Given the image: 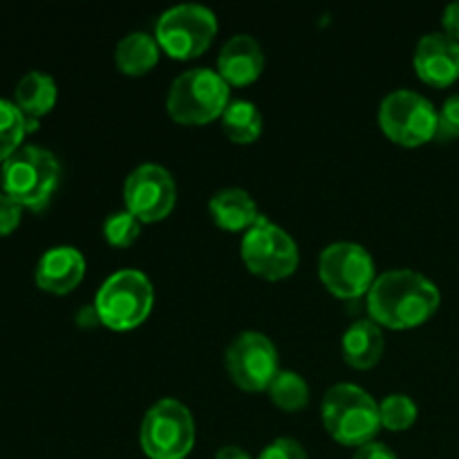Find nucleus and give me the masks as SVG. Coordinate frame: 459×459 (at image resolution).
Instances as JSON below:
<instances>
[{
	"mask_svg": "<svg viewBox=\"0 0 459 459\" xmlns=\"http://www.w3.org/2000/svg\"><path fill=\"white\" fill-rule=\"evenodd\" d=\"M318 276L341 299L368 294L375 282V260L366 247L357 242H332L321 251Z\"/></svg>",
	"mask_w": 459,
	"mask_h": 459,
	"instance_id": "9d476101",
	"label": "nucleus"
},
{
	"mask_svg": "<svg viewBox=\"0 0 459 459\" xmlns=\"http://www.w3.org/2000/svg\"><path fill=\"white\" fill-rule=\"evenodd\" d=\"M142 233V220L137 215L126 211H115L106 218L103 222V236L108 238V242L115 247H128L133 245L134 240Z\"/></svg>",
	"mask_w": 459,
	"mask_h": 459,
	"instance_id": "b1692460",
	"label": "nucleus"
},
{
	"mask_svg": "<svg viewBox=\"0 0 459 459\" xmlns=\"http://www.w3.org/2000/svg\"><path fill=\"white\" fill-rule=\"evenodd\" d=\"M117 65L126 74H143L151 70L160 58V45L155 36L146 31H130L117 43Z\"/></svg>",
	"mask_w": 459,
	"mask_h": 459,
	"instance_id": "6ab92c4d",
	"label": "nucleus"
},
{
	"mask_svg": "<svg viewBox=\"0 0 459 459\" xmlns=\"http://www.w3.org/2000/svg\"><path fill=\"white\" fill-rule=\"evenodd\" d=\"M85 273V258L74 247H52L40 255L36 264V282L52 294H67L81 282Z\"/></svg>",
	"mask_w": 459,
	"mask_h": 459,
	"instance_id": "4468645a",
	"label": "nucleus"
},
{
	"mask_svg": "<svg viewBox=\"0 0 459 459\" xmlns=\"http://www.w3.org/2000/svg\"><path fill=\"white\" fill-rule=\"evenodd\" d=\"M142 448L152 459H182L195 444V421L178 399H160L148 408L139 430Z\"/></svg>",
	"mask_w": 459,
	"mask_h": 459,
	"instance_id": "423d86ee",
	"label": "nucleus"
},
{
	"mask_svg": "<svg viewBox=\"0 0 459 459\" xmlns=\"http://www.w3.org/2000/svg\"><path fill=\"white\" fill-rule=\"evenodd\" d=\"M352 459H397V455H394L393 448L385 446L384 442H375V439H372V442L361 444Z\"/></svg>",
	"mask_w": 459,
	"mask_h": 459,
	"instance_id": "cd10ccee",
	"label": "nucleus"
},
{
	"mask_svg": "<svg viewBox=\"0 0 459 459\" xmlns=\"http://www.w3.org/2000/svg\"><path fill=\"white\" fill-rule=\"evenodd\" d=\"M27 134V121L21 108L13 101L0 99V164L21 148L22 137Z\"/></svg>",
	"mask_w": 459,
	"mask_h": 459,
	"instance_id": "4be33fe9",
	"label": "nucleus"
},
{
	"mask_svg": "<svg viewBox=\"0 0 459 459\" xmlns=\"http://www.w3.org/2000/svg\"><path fill=\"white\" fill-rule=\"evenodd\" d=\"M22 206L12 197L0 193V236H9L21 224Z\"/></svg>",
	"mask_w": 459,
	"mask_h": 459,
	"instance_id": "bb28decb",
	"label": "nucleus"
},
{
	"mask_svg": "<svg viewBox=\"0 0 459 459\" xmlns=\"http://www.w3.org/2000/svg\"><path fill=\"white\" fill-rule=\"evenodd\" d=\"M242 258L254 273L278 281L296 269L299 247L285 229L260 215L242 238Z\"/></svg>",
	"mask_w": 459,
	"mask_h": 459,
	"instance_id": "1a4fd4ad",
	"label": "nucleus"
},
{
	"mask_svg": "<svg viewBox=\"0 0 459 459\" xmlns=\"http://www.w3.org/2000/svg\"><path fill=\"white\" fill-rule=\"evenodd\" d=\"M209 211L215 222L229 231L249 229L260 218L258 204L251 193L238 186L220 188L218 193H213V197L209 200Z\"/></svg>",
	"mask_w": 459,
	"mask_h": 459,
	"instance_id": "dca6fc26",
	"label": "nucleus"
},
{
	"mask_svg": "<svg viewBox=\"0 0 459 459\" xmlns=\"http://www.w3.org/2000/svg\"><path fill=\"white\" fill-rule=\"evenodd\" d=\"M442 21H444V27H446V34L459 40V0L457 3H451L446 9H444Z\"/></svg>",
	"mask_w": 459,
	"mask_h": 459,
	"instance_id": "c85d7f7f",
	"label": "nucleus"
},
{
	"mask_svg": "<svg viewBox=\"0 0 459 459\" xmlns=\"http://www.w3.org/2000/svg\"><path fill=\"white\" fill-rule=\"evenodd\" d=\"M264 54L258 40L249 34H236L224 43L218 56V72L227 83L247 85L260 76Z\"/></svg>",
	"mask_w": 459,
	"mask_h": 459,
	"instance_id": "2eb2a0df",
	"label": "nucleus"
},
{
	"mask_svg": "<svg viewBox=\"0 0 459 459\" xmlns=\"http://www.w3.org/2000/svg\"><path fill=\"white\" fill-rule=\"evenodd\" d=\"M13 103L21 108L27 121H39L56 103V81L45 72H27L13 90Z\"/></svg>",
	"mask_w": 459,
	"mask_h": 459,
	"instance_id": "a211bd4d",
	"label": "nucleus"
},
{
	"mask_svg": "<svg viewBox=\"0 0 459 459\" xmlns=\"http://www.w3.org/2000/svg\"><path fill=\"white\" fill-rule=\"evenodd\" d=\"M267 390L273 402L285 411H299V408L307 406L309 402L307 381L294 370H278Z\"/></svg>",
	"mask_w": 459,
	"mask_h": 459,
	"instance_id": "412c9836",
	"label": "nucleus"
},
{
	"mask_svg": "<svg viewBox=\"0 0 459 459\" xmlns=\"http://www.w3.org/2000/svg\"><path fill=\"white\" fill-rule=\"evenodd\" d=\"M381 424L390 430H403L417 420V403L408 394L394 393L388 394L379 403Z\"/></svg>",
	"mask_w": 459,
	"mask_h": 459,
	"instance_id": "5701e85b",
	"label": "nucleus"
},
{
	"mask_svg": "<svg viewBox=\"0 0 459 459\" xmlns=\"http://www.w3.org/2000/svg\"><path fill=\"white\" fill-rule=\"evenodd\" d=\"M3 193L22 209L43 211L61 179L56 155L43 146L27 143L0 166Z\"/></svg>",
	"mask_w": 459,
	"mask_h": 459,
	"instance_id": "f03ea898",
	"label": "nucleus"
},
{
	"mask_svg": "<svg viewBox=\"0 0 459 459\" xmlns=\"http://www.w3.org/2000/svg\"><path fill=\"white\" fill-rule=\"evenodd\" d=\"M258 459H307V451L294 437H278L260 451Z\"/></svg>",
	"mask_w": 459,
	"mask_h": 459,
	"instance_id": "a878e982",
	"label": "nucleus"
},
{
	"mask_svg": "<svg viewBox=\"0 0 459 459\" xmlns=\"http://www.w3.org/2000/svg\"><path fill=\"white\" fill-rule=\"evenodd\" d=\"M323 424L334 439L348 446L372 442L381 426L379 403L357 384H336L321 403Z\"/></svg>",
	"mask_w": 459,
	"mask_h": 459,
	"instance_id": "7ed1b4c3",
	"label": "nucleus"
},
{
	"mask_svg": "<svg viewBox=\"0 0 459 459\" xmlns=\"http://www.w3.org/2000/svg\"><path fill=\"white\" fill-rule=\"evenodd\" d=\"M229 83L211 67H191L170 83L166 108L179 124H206L229 106Z\"/></svg>",
	"mask_w": 459,
	"mask_h": 459,
	"instance_id": "20e7f679",
	"label": "nucleus"
},
{
	"mask_svg": "<svg viewBox=\"0 0 459 459\" xmlns=\"http://www.w3.org/2000/svg\"><path fill=\"white\" fill-rule=\"evenodd\" d=\"M126 209L142 222H155L173 211L178 200L175 179L164 166L142 164L128 175L124 186Z\"/></svg>",
	"mask_w": 459,
	"mask_h": 459,
	"instance_id": "f8f14e48",
	"label": "nucleus"
},
{
	"mask_svg": "<svg viewBox=\"0 0 459 459\" xmlns=\"http://www.w3.org/2000/svg\"><path fill=\"white\" fill-rule=\"evenodd\" d=\"M437 307V285L415 269H390L379 273L368 290V312L379 325L397 330L421 325Z\"/></svg>",
	"mask_w": 459,
	"mask_h": 459,
	"instance_id": "f257e3e1",
	"label": "nucleus"
},
{
	"mask_svg": "<svg viewBox=\"0 0 459 459\" xmlns=\"http://www.w3.org/2000/svg\"><path fill=\"white\" fill-rule=\"evenodd\" d=\"M415 70L426 83L451 85L459 79V40L446 31H430L421 36L415 49Z\"/></svg>",
	"mask_w": 459,
	"mask_h": 459,
	"instance_id": "ddd939ff",
	"label": "nucleus"
},
{
	"mask_svg": "<svg viewBox=\"0 0 459 459\" xmlns=\"http://www.w3.org/2000/svg\"><path fill=\"white\" fill-rule=\"evenodd\" d=\"M455 137H459V92L451 94L444 101L437 115V134H435V139L439 142H448Z\"/></svg>",
	"mask_w": 459,
	"mask_h": 459,
	"instance_id": "393cba45",
	"label": "nucleus"
},
{
	"mask_svg": "<svg viewBox=\"0 0 459 459\" xmlns=\"http://www.w3.org/2000/svg\"><path fill=\"white\" fill-rule=\"evenodd\" d=\"M152 285L139 269H119L99 287L94 309L99 321L115 330L137 327L152 307Z\"/></svg>",
	"mask_w": 459,
	"mask_h": 459,
	"instance_id": "39448f33",
	"label": "nucleus"
},
{
	"mask_svg": "<svg viewBox=\"0 0 459 459\" xmlns=\"http://www.w3.org/2000/svg\"><path fill=\"white\" fill-rule=\"evenodd\" d=\"M437 115L429 97L408 88L393 90L379 106L381 128L402 146H421L429 139H435Z\"/></svg>",
	"mask_w": 459,
	"mask_h": 459,
	"instance_id": "0eeeda50",
	"label": "nucleus"
},
{
	"mask_svg": "<svg viewBox=\"0 0 459 459\" xmlns=\"http://www.w3.org/2000/svg\"><path fill=\"white\" fill-rule=\"evenodd\" d=\"M215 459H254L240 446H222L215 453Z\"/></svg>",
	"mask_w": 459,
	"mask_h": 459,
	"instance_id": "c756f323",
	"label": "nucleus"
},
{
	"mask_svg": "<svg viewBox=\"0 0 459 459\" xmlns=\"http://www.w3.org/2000/svg\"><path fill=\"white\" fill-rule=\"evenodd\" d=\"M157 40L175 58H191L204 52L218 31L213 9L200 3L173 4L157 18Z\"/></svg>",
	"mask_w": 459,
	"mask_h": 459,
	"instance_id": "6e6552de",
	"label": "nucleus"
},
{
	"mask_svg": "<svg viewBox=\"0 0 459 459\" xmlns=\"http://www.w3.org/2000/svg\"><path fill=\"white\" fill-rule=\"evenodd\" d=\"M224 133L238 143H249L263 130V115L255 108V103L247 99H231L222 112Z\"/></svg>",
	"mask_w": 459,
	"mask_h": 459,
	"instance_id": "aec40b11",
	"label": "nucleus"
},
{
	"mask_svg": "<svg viewBox=\"0 0 459 459\" xmlns=\"http://www.w3.org/2000/svg\"><path fill=\"white\" fill-rule=\"evenodd\" d=\"M229 375L240 388L263 390L269 388L273 377L278 375V350L267 334L247 330L229 343L227 354Z\"/></svg>",
	"mask_w": 459,
	"mask_h": 459,
	"instance_id": "9b49d317",
	"label": "nucleus"
},
{
	"mask_svg": "<svg viewBox=\"0 0 459 459\" xmlns=\"http://www.w3.org/2000/svg\"><path fill=\"white\" fill-rule=\"evenodd\" d=\"M343 357L348 359L350 366L354 368H372L384 354V332H381L379 323L372 318H359V321L350 323L348 330L343 332Z\"/></svg>",
	"mask_w": 459,
	"mask_h": 459,
	"instance_id": "f3484780",
	"label": "nucleus"
}]
</instances>
